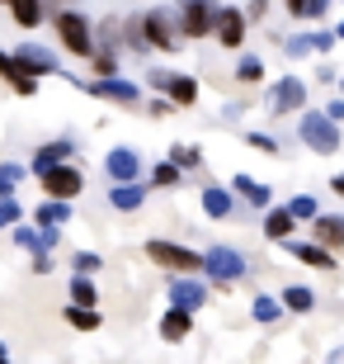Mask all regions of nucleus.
Listing matches in <instances>:
<instances>
[{
  "mask_svg": "<svg viewBox=\"0 0 344 364\" xmlns=\"http://www.w3.org/2000/svg\"><path fill=\"white\" fill-rule=\"evenodd\" d=\"M302 137L311 151H335L340 147V133H335V119L331 114H306L302 119Z\"/></svg>",
  "mask_w": 344,
  "mask_h": 364,
  "instance_id": "nucleus-1",
  "label": "nucleus"
},
{
  "mask_svg": "<svg viewBox=\"0 0 344 364\" xmlns=\"http://www.w3.org/2000/svg\"><path fill=\"white\" fill-rule=\"evenodd\" d=\"M203 265H208V274L217 284H231V279H240V274H245V260H240L231 246H212L208 256H203Z\"/></svg>",
  "mask_w": 344,
  "mask_h": 364,
  "instance_id": "nucleus-2",
  "label": "nucleus"
},
{
  "mask_svg": "<svg viewBox=\"0 0 344 364\" xmlns=\"http://www.w3.org/2000/svg\"><path fill=\"white\" fill-rule=\"evenodd\" d=\"M146 256L156 260V265H165V270H194V265H203L189 246H174V242H151V246H146Z\"/></svg>",
  "mask_w": 344,
  "mask_h": 364,
  "instance_id": "nucleus-3",
  "label": "nucleus"
},
{
  "mask_svg": "<svg viewBox=\"0 0 344 364\" xmlns=\"http://www.w3.org/2000/svg\"><path fill=\"white\" fill-rule=\"evenodd\" d=\"M57 33H62V43H67L76 57H90V24H85L80 14H62V19H57Z\"/></svg>",
  "mask_w": 344,
  "mask_h": 364,
  "instance_id": "nucleus-4",
  "label": "nucleus"
},
{
  "mask_svg": "<svg viewBox=\"0 0 344 364\" xmlns=\"http://www.w3.org/2000/svg\"><path fill=\"white\" fill-rule=\"evenodd\" d=\"M212 28H217V10H212L208 0H189L184 5V33L189 38H203Z\"/></svg>",
  "mask_w": 344,
  "mask_h": 364,
  "instance_id": "nucleus-5",
  "label": "nucleus"
},
{
  "mask_svg": "<svg viewBox=\"0 0 344 364\" xmlns=\"http://www.w3.org/2000/svg\"><path fill=\"white\" fill-rule=\"evenodd\" d=\"M43 185L52 189L57 199H76V194H80V185H85V180H80L76 171H71V166H52V171H43Z\"/></svg>",
  "mask_w": 344,
  "mask_h": 364,
  "instance_id": "nucleus-6",
  "label": "nucleus"
},
{
  "mask_svg": "<svg viewBox=\"0 0 344 364\" xmlns=\"http://www.w3.org/2000/svg\"><path fill=\"white\" fill-rule=\"evenodd\" d=\"M217 38H222V48H236L240 38H245V19H240L236 10H217V28H212Z\"/></svg>",
  "mask_w": 344,
  "mask_h": 364,
  "instance_id": "nucleus-7",
  "label": "nucleus"
},
{
  "mask_svg": "<svg viewBox=\"0 0 344 364\" xmlns=\"http://www.w3.org/2000/svg\"><path fill=\"white\" fill-rule=\"evenodd\" d=\"M90 90L104 95V100H118V105H137V85L133 81H113V76H104V81H94Z\"/></svg>",
  "mask_w": 344,
  "mask_h": 364,
  "instance_id": "nucleus-8",
  "label": "nucleus"
},
{
  "mask_svg": "<svg viewBox=\"0 0 344 364\" xmlns=\"http://www.w3.org/2000/svg\"><path fill=\"white\" fill-rule=\"evenodd\" d=\"M19 62H24V71H43V76L57 71V57L48 53V48H38V43H24V48H19Z\"/></svg>",
  "mask_w": 344,
  "mask_h": 364,
  "instance_id": "nucleus-9",
  "label": "nucleus"
},
{
  "mask_svg": "<svg viewBox=\"0 0 344 364\" xmlns=\"http://www.w3.org/2000/svg\"><path fill=\"white\" fill-rule=\"evenodd\" d=\"M104 171H109V176H113V180H133V176H137V151H128V147L109 151Z\"/></svg>",
  "mask_w": 344,
  "mask_h": 364,
  "instance_id": "nucleus-10",
  "label": "nucleus"
},
{
  "mask_svg": "<svg viewBox=\"0 0 344 364\" xmlns=\"http://www.w3.org/2000/svg\"><path fill=\"white\" fill-rule=\"evenodd\" d=\"M189 312H194V308H174V312H165V322H160V336H165V341H184L189 331H194Z\"/></svg>",
  "mask_w": 344,
  "mask_h": 364,
  "instance_id": "nucleus-11",
  "label": "nucleus"
},
{
  "mask_svg": "<svg viewBox=\"0 0 344 364\" xmlns=\"http://www.w3.org/2000/svg\"><path fill=\"white\" fill-rule=\"evenodd\" d=\"M306 100V90H302V81H283L274 90V114H292V109Z\"/></svg>",
  "mask_w": 344,
  "mask_h": 364,
  "instance_id": "nucleus-12",
  "label": "nucleus"
},
{
  "mask_svg": "<svg viewBox=\"0 0 344 364\" xmlns=\"http://www.w3.org/2000/svg\"><path fill=\"white\" fill-rule=\"evenodd\" d=\"M146 38L156 43V48H174V33H170V19L165 14H146Z\"/></svg>",
  "mask_w": 344,
  "mask_h": 364,
  "instance_id": "nucleus-13",
  "label": "nucleus"
},
{
  "mask_svg": "<svg viewBox=\"0 0 344 364\" xmlns=\"http://www.w3.org/2000/svg\"><path fill=\"white\" fill-rule=\"evenodd\" d=\"M170 298H174V308H199L203 303V284L179 279V284H170Z\"/></svg>",
  "mask_w": 344,
  "mask_h": 364,
  "instance_id": "nucleus-14",
  "label": "nucleus"
},
{
  "mask_svg": "<svg viewBox=\"0 0 344 364\" xmlns=\"http://www.w3.org/2000/svg\"><path fill=\"white\" fill-rule=\"evenodd\" d=\"M62 156H71V142H48V147L38 151V156H33V171H52V166H62Z\"/></svg>",
  "mask_w": 344,
  "mask_h": 364,
  "instance_id": "nucleus-15",
  "label": "nucleus"
},
{
  "mask_svg": "<svg viewBox=\"0 0 344 364\" xmlns=\"http://www.w3.org/2000/svg\"><path fill=\"white\" fill-rule=\"evenodd\" d=\"M316 242L321 246H344V218H316Z\"/></svg>",
  "mask_w": 344,
  "mask_h": 364,
  "instance_id": "nucleus-16",
  "label": "nucleus"
},
{
  "mask_svg": "<svg viewBox=\"0 0 344 364\" xmlns=\"http://www.w3.org/2000/svg\"><path fill=\"white\" fill-rule=\"evenodd\" d=\"M0 71L14 81V90H19V95H33V81L24 76V62H19V57H5V53H0Z\"/></svg>",
  "mask_w": 344,
  "mask_h": 364,
  "instance_id": "nucleus-17",
  "label": "nucleus"
},
{
  "mask_svg": "<svg viewBox=\"0 0 344 364\" xmlns=\"http://www.w3.org/2000/svg\"><path fill=\"white\" fill-rule=\"evenodd\" d=\"M288 251H292L297 260H306V265H316V270H331V265H335V260L326 256V246H297V242H292Z\"/></svg>",
  "mask_w": 344,
  "mask_h": 364,
  "instance_id": "nucleus-18",
  "label": "nucleus"
},
{
  "mask_svg": "<svg viewBox=\"0 0 344 364\" xmlns=\"http://www.w3.org/2000/svg\"><path fill=\"white\" fill-rule=\"evenodd\" d=\"M10 10H14V19L24 28H33L43 19V0H10Z\"/></svg>",
  "mask_w": 344,
  "mask_h": 364,
  "instance_id": "nucleus-19",
  "label": "nucleus"
},
{
  "mask_svg": "<svg viewBox=\"0 0 344 364\" xmlns=\"http://www.w3.org/2000/svg\"><path fill=\"white\" fill-rule=\"evenodd\" d=\"M165 90H170V100H174V105H194L199 85L189 81V76H170V85H165Z\"/></svg>",
  "mask_w": 344,
  "mask_h": 364,
  "instance_id": "nucleus-20",
  "label": "nucleus"
},
{
  "mask_svg": "<svg viewBox=\"0 0 344 364\" xmlns=\"http://www.w3.org/2000/svg\"><path fill=\"white\" fill-rule=\"evenodd\" d=\"M292 218H297L292 208H274V213H269V223H265V232H269V237H288V232H292Z\"/></svg>",
  "mask_w": 344,
  "mask_h": 364,
  "instance_id": "nucleus-21",
  "label": "nucleus"
},
{
  "mask_svg": "<svg viewBox=\"0 0 344 364\" xmlns=\"http://www.w3.org/2000/svg\"><path fill=\"white\" fill-rule=\"evenodd\" d=\"M203 208H208L212 218H226L231 213V194H226V189H208V194H203Z\"/></svg>",
  "mask_w": 344,
  "mask_h": 364,
  "instance_id": "nucleus-22",
  "label": "nucleus"
},
{
  "mask_svg": "<svg viewBox=\"0 0 344 364\" xmlns=\"http://www.w3.org/2000/svg\"><path fill=\"white\" fill-rule=\"evenodd\" d=\"M142 203V189L133 185V180H118V189H113V208H137Z\"/></svg>",
  "mask_w": 344,
  "mask_h": 364,
  "instance_id": "nucleus-23",
  "label": "nucleus"
},
{
  "mask_svg": "<svg viewBox=\"0 0 344 364\" xmlns=\"http://www.w3.org/2000/svg\"><path fill=\"white\" fill-rule=\"evenodd\" d=\"M67 218H71L67 203H43V208H38V223H48V228H62Z\"/></svg>",
  "mask_w": 344,
  "mask_h": 364,
  "instance_id": "nucleus-24",
  "label": "nucleus"
},
{
  "mask_svg": "<svg viewBox=\"0 0 344 364\" xmlns=\"http://www.w3.org/2000/svg\"><path fill=\"white\" fill-rule=\"evenodd\" d=\"M283 303H288L292 312H306V308H311V303H316V298H311V289H302V284H292L288 294H283Z\"/></svg>",
  "mask_w": 344,
  "mask_h": 364,
  "instance_id": "nucleus-25",
  "label": "nucleus"
},
{
  "mask_svg": "<svg viewBox=\"0 0 344 364\" xmlns=\"http://www.w3.org/2000/svg\"><path fill=\"white\" fill-rule=\"evenodd\" d=\"M236 189H240L250 203H269V185H255L250 176H236Z\"/></svg>",
  "mask_w": 344,
  "mask_h": 364,
  "instance_id": "nucleus-26",
  "label": "nucleus"
},
{
  "mask_svg": "<svg viewBox=\"0 0 344 364\" xmlns=\"http://www.w3.org/2000/svg\"><path fill=\"white\" fill-rule=\"evenodd\" d=\"M67 317H71V326H85V331H90V326H99V317L90 312V303H76Z\"/></svg>",
  "mask_w": 344,
  "mask_h": 364,
  "instance_id": "nucleus-27",
  "label": "nucleus"
},
{
  "mask_svg": "<svg viewBox=\"0 0 344 364\" xmlns=\"http://www.w3.org/2000/svg\"><path fill=\"white\" fill-rule=\"evenodd\" d=\"M19 246H33V251H48V246H52V228H48V232H43V237H33V232H19Z\"/></svg>",
  "mask_w": 344,
  "mask_h": 364,
  "instance_id": "nucleus-28",
  "label": "nucleus"
},
{
  "mask_svg": "<svg viewBox=\"0 0 344 364\" xmlns=\"http://www.w3.org/2000/svg\"><path fill=\"white\" fill-rule=\"evenodd\" d=\"M236 76H240V81H260V76H265V62H260V57H245Z\"/></svg>",
  "mask_w": 344,
  "mask_h": 364,
  "instance_id": "nucleus-29",
  "label": "nucleus"
},
{
  "mask_svg": "<svg viewBox=\"0 0 344 364\" xmlns=\"http://www.w3.org/2000/svg\"><path fill=\"white\" fill-rule=\"evenodd\" d=\"M10 223H19V203L10 194H0V228H10Z\"/></svg>",
  "mask_w": 344,
  "mask_h": 364,
  "instance_id": "nucleus-30",
  "label": "nucleus"
},
{
  "mask_svg": "<svg viewBox=\"0 0 344 364\" xmlns=\"http://www.w3.org/2000/svg\"><path fill=\"white\" fill-rule=\"evenodd\" d=\"M19 176H24L19 166H0V194H10V189L19 185Z\"/></svg>",
  "mask_w": 344,
  "mask_h": 364,
  "instance_id": "nucleus-31",
  "label": "nucleus"
},
{
  "mask_svg": "<svg viewBox=\"0 0 344 364\" xmlns=\"http://www.w3.org/2000/svg\"><path fill=\"white\" fill-rule=\"evenodd\" d=\"M255 317H260V322H274L278 303H274V298H255Z\"/></svg>",
  "mask_w": 344,
  "mask_h": 364,
  "instance_id": "nucleus-32",
  "label": "nucleus"
},
{
  "mask_svg": "<svg viewBox=\"0 0 344 364\" xmlns=\"http://www.w3.org/2000/svg\"><path fill=\"white\" fill-rule=\"evenodd\" d=\"M71 298H76V303H94V284L90 279H76V284H71Z\"/></svg>",
  "mask_w": 344,
  "mask_h": 364,
  "instance_id": "nucleus-33",
  "label": "nucleus"
},
{
  "mask_svg": "<svg viewBox=\"0 0 344 364\" xmlns=\"http://www.w3.org/2000/svg\"><path fill=\"white\" fill-rule=\"evenodd\" d=\"M156 185H179V161L174 166H156Z\"/></svg>",
  "mask_w": 344,
  "mask_h": 364,
  "instance_id": "nucleus-34",
  "label": "nucleus"
},
{
  "mask_svg": "<svg viewBox=\"0 0 344 364\" xmlns=\"http://www.w3.org/2000/svg\"><path fill=\"white\" fill-rule=\"evenodd\" d=\"M292 213L297 218H316V199H292Z\"/></svg>",
  "mask_w": 344,
  "mask_h": 364,
  "instance_id": "nucleus-35",
  "label": "nucleus"
},
{
  "mask_svg": "<svg viewBox=\"0 0 344 364\" xmlns=\"http://www.w3.org/2000/svg\"><path fill=\"white\" fill-rule=\"evenodd\" d=\"M76 270H80V274L99 270V256H90V251H80V256H76Z\"/></svg>",
  "mask_w": 344,
  "mask_h": 364,
  "instance_id": "nucleus-36",
  "label": "nucleus"
},
{
  "mask_svg": "<svg viewBox=\"0 0 344 364\" xmlns=\"http://www.w3.org/2000/svg\"><path fill=\"white\" fill-rule=\"evenodd\" d=\"M326 10H331V0H306L302 14H311V19H316V14H326Z\"/></svg>",
  "mask_w": 344,
  "mask_h": 364,
  "instance_id": "nucleus-37",
  "label": "nucleus"
},
{
  "mask_svg": "<svg viewBox=\"0 0 344 364\" xmlns=\"http://www.w3.org/2000/svg\"><path fill=\"white\" fill-rule=\"evenodd\" d=\"M174 161H179V166H199V151H184V147H174Z\"/></svg>",
  "mask_w": 344,
  "mask_h": 364,
  "instance_id": "nucleus-38",
  "label": "nucleus"
},
{
  "mask_svg": "<svg viewBox=\"0 0 344 364\" xmlns=\"http://www.w3.org/2000/svg\"><path fill=\"white\" fill-rule=\"evenodd\" d=\"M288 53H292V57H302V53H311V38H292V43H288Z\"/></svg>",
  "mask_w": 344,
  "mask_h": 364,
  "instance_id": "nucleus-39",
  "label": "nucleus"
},
{
  "mask_svg": "<svg viewBox=\"0 0 344 364\" xmlns=\"http://www.w3.org/2000/svg\"><path fill=\"white\" fill-rule=\"evenodd\" d=\"M250 147H260V151H278V147H274V137H265V133H255V137H250Z\"/></svg>",
  "mask_w": 344,
  "mask_h": 364,
  "instance_id": "nucleus-40",
  "label": "nucleus"
},
{
  "mask_svg": "<svg viewBox=\"0 0 344 364\" xmlns=\"http://www.w3.org/2000/svg\"><path fill=\"white\" fill-rule=\"evenodd\" d=\"M331 119H335V123L344 119V100H335V105H331Z\"/></svg>",
  "mask_w": 344,
  "mask_h": 364,
  "instance_id": "nucleus-41",
  "label": "nucleus"
},
{
  "mask_svg": "<svg viewBox=\"0 0 344 364\" xmlns=\"http://www.w3.org/2000/svg\"><path fill=\"white\" fill-rule=\"evenodd\" d=\"M335 194H344V176H335Z\"/></svg>",
  "mask_w": 344,
  "mask_h": 364,
  "instance_id": "nucleus-42",
  "label": "nucleus"
},
{
  "mask_svg": "<svg viewBox=\"0 0 344 364\" xmlns=\"http://www.w3.org/2000/svg\"><path fill=\"white\" fill-rule=\"evenodd\" d=\"M335 33H340V38H344V24H340V28H335Z\"/></svg>",
  "mask_w": 344,
  "mask_h": 364,
  "instance_id": "nucleus-43",
  "label": "nucleus"
},
{
  "mask_svg": "<svg viewBox=\"0 0 344 364\" xmlns=\"http://www.w3.org/2000/svg\"><path fill=\"white\" fill-rule=\"evenodd\" d=\"M0 355H5V346H0Z\"/></svg>",
  "mask_w": 344,
  "mask_h": 364,
  "instance_id": "nucleus-44",
  "label": "nucleus"
}]
</instances>
